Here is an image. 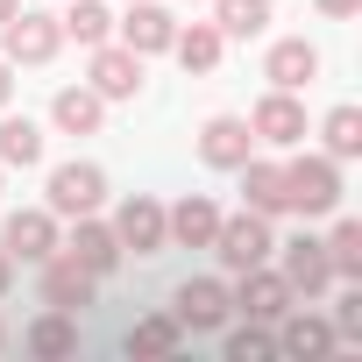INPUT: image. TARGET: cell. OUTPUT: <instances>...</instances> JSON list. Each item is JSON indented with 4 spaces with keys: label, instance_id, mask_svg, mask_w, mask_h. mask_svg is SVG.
<instances>
[{
    "label": "cell",
    "instance_id": "obj_1",
    "mask_svg": "<svg viewBox=\"0 0 362 362\" xmlns=\"http://www.w3.org/2000/svg\"><path fill=\"white\" fill-rule=\"evenodd\" d=\"M284 206L305 214V221H327L341 206V163L320 149V156H291L284 163Z\"/></svg>",
    "mask_w": 362,
    "mask_h": 362
},
{
    "label": "cell",
    "instance_id": "obj_2",
    "mask_svg": "<svg viewBox=\"0 0 362 362\" xmlns=\"http://www.w3.org/2000/svg\"><path fill=\"white\" fill-rule=\"evenodd\" d=\"M228 313H235V284L228 277H185L170 291L177 334H214V327H228Z\"/></svg>",
    "mask_w": 362,
    "mask_h": 362
},
{
    "label": "cell",
    "instance_id": "obj_3",
    "mask_svg": "<svg viewBox=\"0 0 362 362\" xmlns=\"http://www.w3.org/2000/svg\"><path fill=\"white\" fill-rule=\"evenodd\" d=\"M270 249H277V235H270V221H263V214H235V221H221V228H214V256H221V270H228V277H242V270L270 263Z\"/></svg>",
    "mask_w": 362,
    "mask_h": 362
},
{
    "label": "cell",
    "instance_id": "obj_4",
    "mask_svg": "<svg viewBox=\"0 0 362 362\" xmlns=\"http://www.w3.org/2000/svg\"><path fill=\"white\" fill-rule=\"evenodd\" d=\"M100 199H107V170H100V163H78V156H71V163L50 170V199H43V206H50L57 221H86V214H100Z\"/></svg>",
    "mask_w": 362,
    "mask_h": 362
},
{
    "label": "cell",
    "instance_id": "obj_5",
    "mask_svg": "<svg viewBox=\"0 0 362 362\" xmlns=\"http://www.w3.org/2000/svg\"><path fill=\"white\" fill-rule=\"evenodd\" d=\"M291 305H298V291L284 284V270H270V263L242 270V284H235V313H242V320H263V327H277Z\"/></svg>",
    "mask_w": 362,
    "mask_h": 362
},
{
    "label": "cell",
    "instance_id": "obj_6",
    "mask_svg": "<svg viewBox=\"0 0 362 362\" xmlns=\"http://www.w3.org/2000/svg\"><path fill=\"white\" fill-rule=\"evenodd\" d=\"M86 78H93V93L100 100H135L142 93V57L128 50V43H93V64H86Z\"/></svg>",
    "mask_w": 362,
    "mask_h": 362
},
{
    "label": "cell",
    "instance_id": "obj_7",
    "mask_svg": "<svg viewBox=\"0 0 362 362\" xmlns=\"http://www.w3.org/2000/svg\"><path fill=\"white\" fill-rule=\"evenodd\" d=\"M256 156V128L242 121V114H214L206 128H199V163L206 170H242Z\"/></svg>",
    "mask_w": 362,
    "mask_h": 362
},
{
    "label": "cell",
    "instance_id": "obj_8",
    "mask_svg": "<svg viewBox=\"0 0 362 362\" xmlns=\"http://www.w3.org/2000/svg\"><path fill=\"white\" fill-rule=\"evenodd\" d=\"M0 249H8L15 263H43V256H57V214H50V206H22V214H8Z\"/></svg>",
    "mask_w": 362,
    "mask_h": 362
},
{
    "label": "cell",
    "instance_id": "obj_9",
    "mask_svg": "<svg viewBox=\"0 0 362 362\" xmlns=\"http://www.w3.org/2000/svg\"><path fill=\"white\" fill-rule=\"evenodd\" d=\"M8 64H50L57 50H64V29H57V15H36V8H22L8 29Z\"/></svg>",
    "mask_w": 362,
    "mask_h": 362
},
{
    "label": "cell",
    "instance_id": "obj_10",
    "mask_svg": "<svg viewBox=\"0 0 362 362\" xmlns=\"http://www.w3.org/2000/svg\"><path fill=\"white\" fill-rule=\"evenodd\" d=\"M114 242L135 249V256H163V249H170V235H163V206H156L149 192H135V199L114 214Z\"/></svg>",
    "mask_w": 362,
    "mask_h": 362
},
{
    "label": "cell",
    "instance_id": "obj_11",
    "mask_svg": "<svg viewBox=\"0 0 362 362\" xmlns=\"http://www.w3.org/2000/svg\"><path fill=\"white\" fill-rule=\"evenodd\" d=\"M249 128H256V142H270V149H298V142H305V107H298V93H277V86H270V100L249 114Z\"/></svg>",
    "mask_w": 362,
    "mask_h": 362
},
{
    "label": "cell",
    "instance_id": "obj_12",
    "mask_svg": "<svg viewBox=\"0 0 362 362\" xmlns=\"http://www.w3.org/2000/svg\"><path fill=\"white\" fill-rule=\"evenodd\" d=\"M57 249H64L78 270H93V277H114V270H121V256H128V249L114 242V228H107V221H93V214H86V221L71 228V242H57Z\"/></svg>",
    "mask_w": 362,
    "mask_h": 362
},
{
    "label": "cell",
    "instance_id": "obj_13",
    "mask_svg": "<svg viewBox=\"0 0 362 362\" xmlns=\"http://www.w3.org/2000/svg\"><path fill=\"white\" fill-rule=\"evenodd\" d=\"M263 78H270L277 93H305V86L320 78V50H313L305 36H284V43H270V57H263Z\"/></svg>",
    "mask_w": 362,
    "mask_h": 362
},
{
    "label": "cell",
    "instance_id": "obj_14",
    "mask_svg": "<svg viewBox=\"0 0 362 362\" xmlns=\"http://www.w3.org/2000/svg\"><path fill=\"white\" fill-rule=\"evenodd\" d=\"M214 228H221V206H214L206 192L177 199V206H163V235H170L177 249H214Z\"/></svg>",
    "mask_w": 362,
    "mask_h": 362
},
{
    "label": "cell",
    "instance_id": "obj_15",
    "mask_svg": "<svg viewBox=\"0 0 362 362\" xmlns=\"http://www.w3.org/2000/svg\"><path fill=\"white\" fill-rule=\"evenodd\" d=\"M114 29H121V43H128L135 57H156V50H170V36H177V22L156 8V0H128V15H121Z\"/></svg>",
    "mask_w": 362,
    "mask_h": 362
},
{
    "label": "cell",
    "instance_id": "obj_16",
    "mask_svg": "<svg viewBox=\"0 0 362 362\" xmlns=\"http://www.w3.org/2000/svg\"><path fill=\"white\" fill-rule=\"evenodd\" d=\"M284 284H291L298 298H320V291L334 284V263H327V242H313V235L284 242Z\"/></svg>",
    "mask_w": 362,
    "mask_h": 362
},
{
    "label": "cell",
    "instance_id": "obj_17",
    "mask_svg": "<svg viewBox=\"0 0 362 362\" xmlns=\"http://www.w3.org/2000/svg\"><path fill=\"white\" fill-rule=\"evenodd\" d=\"M327 348H341V341H334V327L313 320L305 305H291V313L277 320V355H291V362H320Z\"/></svg>",
    "mask_w": 362,
    "mask_h": 362
},
{
    "label": "cell",
    "instance_id": "obj_18",
    "mask_svg": "<svg viewBox=\"0 0 362 362\" xmlns=\"http://www.w3.org/2000/svg\"><path fill=\"white\" fill-rule=\"evenodd\" d=\"M93 284H100V277L78 270L71 256H43V298H50L57 313H86V305H93Z\"/></svg>",
    "mask_w": 362,
    "mask_h": 362
},
{
    "label": "cell",
    "instance_id": "obj_19",
    "mask_svg": "<svg viewBox=\"0 0 362 362\" xmlns=\"http://www.w3.org/2000/svg\"><path fill=\"white\" fill-rule=\"evenodd\" d=\"M242 199H249V214H263V221L291 214V206H284V163L249 156V163H242Z\"/></svg>",
    "mask_w": 362,
    "mask_h": 362
},
{
    "label": "cell",
    "instance_id": "obj_20",
    "mask_svg": "<svg viewBox=\"0 0 362 362\" xmlns=\"http://www.w3.org/2000/svg\"><path fill=\"white\" fill-rule=\"evenodd\" d=\"M50 121H57L64 135H93V128L107 121V100H100L93 86H64V93L50 100Z\"/></svg>",
    "mask_w": 362,
    "mask_h": 362
},
{
    "label": "cell",
    "instance_id": "obj_21",
    "mask_svg": "<svg viewBox=\"0 0 362 362\" xmlns=\"http://www.w3.org/2000/svg\"><path fill=\"white\" fill-rule=\"evenodd\" d=\"M43 163V128L29 114H8L0 121V170H36Z\"/></svg>",
    "mask_w": 362,
    "mask_h": 362
},
{
    "label": "cell",
    "instance_id": "obj_22",
    "mask_svg": "<svg viewBox=\"0 0 362 362\" xmlns=\"http://www.w3.org/2000/svg\"><path fill=\"white\" fill-rule=\"evenodd\" d=\"M170 50H177V64H185V71H214L221 50H228V36H221L214 22H192V29H177V36H170Z\"/></svg>",
    "mask_w": 362,
    "mask_h": 362
},
{
    "label": "cell",
    "instance_id": "obj_23",
    "mask_svg": "<svg viewBox=\"0 0 362 362\" xmlns=\"http://www.w3.org/2000/svg\"><path fill=\"white\" fill-rule=\"evenodd\" d=\"M22 341H29V355H78V313H57L50 305Z\"/></svg>",
    "mask_w": 362,
    "mask_h": 362
},
{
    "label": "cell",
    "instance_id": "obj_24",
    "mask_svg": "<svg viewBox=\"0 0 362 362\" xmlns=\"http://www.w3.org/2000/svg\"><path fill=\"white\" fill-rule=\"evenodd\" d=\"M327 263H334V284H362V221H334Z\"/></svg>",
    "mask_w": 362,
    "mask_h": 362
},
{
    "label": "cell",
    "instance_id": "obj_25",
    "mask_svg": "<svg viewBox=\"0 0 362 362\" xmlns=\"http://www.w3.org/2000/svg\"><path fill=\"white\" fill-rule=\"evenodd\" d=\"M221 36H263L270 29V0H206Z\"/></svg>",
    "mask_w": 362,
    "mask_h": 362
},
{
    "label": "cell",
    "instance_id": "obj_26",
    "mask_svg": "<svg viewBox=\"0 0 362 362\" xmlns=\"http://www.w3.org/2000/svg\"><path fill=\"white\" fill-rule=\"evenodd\" d=\"M320 142H327V156H334V163L362 156V107H334V114L320 121Z\"/></svg>",
    "mask_w": 362,
    "mask_h": 362
},
{
    "label": "cell",
    "instance_id": "obj_27",
    "mask_svg": "<svg viewBox=\"0 0 362 362\" xmlns=\"http://www.w3.org/2000/svg\"><path fill=\"white\" fill-rule=\"evenodd\" d=\"M57 29H64L71 43H86V50H93V43H107V36H114V15L100 8V0H71V15H64Z\"/></svg>",
    "mask_w": 362,
    "mask_h": 362
},
{
    "label": "cell",
    "instance_id": "obj_28",
    "mask_svg": "<svg viewBox=\"0 0 362 362\" xmlns=\"http://www.w3.org/2000/svg\"><path fill=\"white\" fill-rule=\"evenodd\" d=\"M170 348H177V320L170 313H149V320L128 327V355H170Z\"/></svg>",
    "mask_w": 362,
    "mask_h": 362
},
{
    "label": "cell",
    "instance_id": "obj_29",
    "mask_svg": "<svg viewBox=\"0 0 362 362\" xmlns=\"http://www.w3.org/2000/svg\"><path fill=\"white\" fill-rule=\"evenodd\" d=\"M270 355H277V334L263 320H249V327L228 334V362H270Z\"/></svg>",
    "mask_w": 362,
    "mask_h": 362
},
{
    "label": "cell",
    "instance_id": "obj_30",
    "mask_svg": "<svg viewBox=\"0 0 362 362\" xmlns=\"http://www.w3.org/2000/svg\"><path fill=\"white\" fill-rule=\"evenodd\" d=\"M327 327H334V341H362V284H348V291H341V305H334V320H327Z\"/></svg>",
    "mask_w": 362,
    "mask_h": 362
},
{
    "label": "cell",
    "instance_id": "obj_31",
    "mask_svg": "<svg viewBox=\"0 0 362 362\" xmlns=\"http://www.w3.org/2000/svg\"><path fill=\"white\" fill-rule=\"evenodd\" d=\"M355 8H362V0H320V15H334V22H348Z\"/></svg>",
    "mask_w": 362,
    "mask_h": 362
},
{
    "label": "cell",
    "instance_id": "obj_32",
    "mask_svg": "<svg viewBox=\"0 0 362 362\" xmlns=\"http://www.w3.org/2000/svg\"><path fill=\"white\" fill-rule=\"evenodd\" d=\"M8 284H15V256L0 249V298H8Z\"/></svg>",
    "mask_w": 362,
    "mask_h": 362
},
{
    "label": "cell",
    "instance_id": "obj_33",
    "mask_svg": "<svg viewBox=\"0 0 362 362\" xmlns=\"http://www.w3.org/2000/svg\"><path fill=\"white\" fill-rule=\"evenodd\" d=\"M8 71H15V64H8V57H0V107H8V93H15V78H8Z\"/></svg>",
    "mask_w": 362,
    "mask_h": 362
},
{
    "label": "cell",
    "instance_id": "obj_34",
    "mask_svg": "<svg viewBox=\"0 0 362 362\" xmlns=\"http://www.w3.org/2000/svg\"><path fill=\"white\" fill-rule=\"evenodd\" d=\"M15 15H22V0H0V29H8V22H15Z\"/></svg>",
    "mask_w": 362,
    "mask_h": 362
},
{
    "label": "cell",
    "instance_id": "obj_35",
    "mask_svg": "<svg viewBox=\"0 0 362 362\" xmlns=\"http://www.w3.org/2000/svg\"><path fill=\"white\" fill-rule=\"evenodd\" d=\"M192 8H206V0H192Z\"/></svg>",
    "mask_w": 362,
    "mask_h": 362
},
{
    "label": "cell",
    "instance_id": "obj_36",
    "mask_svg": "<svg viewBox=\"0 0 362 362\" xmlns=\"http://www.w3.org/2000/svg\"><path fill=\"white\" fill-rule=\"evenodd\" d=\"M0 341H8V327H0Z\"/></svg>",
    "mask_w": 362,
    "mask_h": 362
},
{
    "label": "cell",
    "instance_id": "obj_37",
    "mask_svg": "<svg viewBox=\"0 0 362 362\" xmlns=\"http://www.w3.org/2000/svg\"><path fill=\"white\" fill-rule=\"evenodd\" d=\"M0 177H8V170H0Z\"/></svg>",
    "mask_w": 362,
    "mask_h": 362
}]
</instances>
